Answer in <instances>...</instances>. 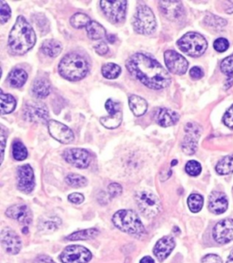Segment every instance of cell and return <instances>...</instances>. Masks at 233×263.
Returning a JSON list of instances; mask_svg holds the SVG:
<instances>
[{
  "mask_svg": "<svg viewBox=\"0 0 233 263\" xmlns=\"http://www.w3.org/2000/svg\"><path fill=\"white\" fill-rule=\"evenodd\" d=\"M180 116L176 112L170 109L162 108L157 111L156 121L162 127H168L175 124L179 121Z\"/></svg>",
  "mask_w": 233,
  "mask_h": 263,
  "instance_id": "23",
  "label": "cell"
},
{
  "mask_svg": "<svg viewBox=\"0 0 233 263\" xmlns=\"http://www.w3.org/2000/svg\"><path fill=\"white\" fill-rule=\"evenodd\" d=\"M216 171L222 175L233 173V154H229L219 161L216 166Z\"/></svg>",
  "mask_w": 233,
  "mask_h": 263,
  "instance_id": "30",
  "label": "cell"
},
{
  "mask_svg": "<svg viewBox=\"0 0 233 263\" xmlns=\"http://www.w3.org/2000/svg\"><path fill=\"white\" fill-rule=\"evenodd\" d=\"M32 92L38 99L46 98L51 93V85L43 79H38L32 85Z\"/></svg>",
  "mask_w": 233,
  "mask_h": 263,
  "instance_id": "26",
  "label": "cell"
},
{
  "mask_svg": "<svg viewBox=\"0 0 233 263\" xmlns=\"http://www.w3.org/2000/svg\"><path fill=\"white\" fill-rule=\"evenodd\" d=\"M202 263H222V259L216 254H208L202 258Z\"/></svg>",
  "mask_w": 233,
  "mask_h": 263,
  "instance_id": "43",
  "label": "cell"
},
{
  "mask_svg": "<svg viewBox=\"0 0 233 263\" xmlns=\"http://www.w3.org/2000/svg\"><path fill=\"white\" fill-rule=\"evenodd\" d=\"M49 131L51 136L62 144H70L74 141V134L71 129L69 128L61 122L51 120L48 122Z\"/></svg>",
  "mask_w": 233,
  "mask_h": 263,
  "instance_id": "15",
  "label": "cell"
},
{
  "mask_svg": "<svg viewBox=\"0 0 233 263\" xmlns=\"http://www.w3.org/2000/svg\"><path fill=\"white\" fill-rule=\"evenodd\" d=\"M26 79H27V73L24 70L15 69L9 73L7 81L12 87L20 88L26 84Z\"/></svg>",
  "mask_w": 233,
  "mask_h": 263,
  "instance_id": "27",
  "label": "cell"
},
{
  "mask_svg": "<svg viewBox=\"0 0 233 263\" xmlns=\"http://www.w3.org/2000/svg\"><path fill=\"white\" fill-rule=\"evenodd\" d=\"M186 172L191 176H197L202 172V166L195 160L189 161L186 165Z\"/></svg>",
  "mask_w": 233,
  "mask_h": 263,
  "instance_id": "38",
  "label": "cell"
},
{
  "mask_svg": "<svg viewBox=\"0 0 233 263\" xmlns=\"http://www.w3.org/2000/svg\"><path fill=\"white\" fill-rule=\"evenodd\" d=\"M154 263V261H153V259L152 258H151V257L149 256H146L140 261V263Z\"/></svg>",
  "mask_w": 233,
  "mask_h": 263,
  "instance_id": "50",
  "label": "cell"
},
{
  "mask_svg": "<svg viewBox=\"0 0 233 263\" xmlns=\"http://www.w3.org/2000/svg\"><path fill=\"white\" fill-rule=\"evenodd\" d=\"M189 75L190 77L195 79V80H199L201 78L203 77L204 73L201 68L199 67H193L190 71H189Z\"/></svg>",
  "mask_w": 233,
  "mask_h": 263,
  "instance_id": "46",
  "label": "cell"
},
{
  "mask_svg": "<svg viewBox=\"0 0 233 263\" xmlns=\"http://www.w3.org/2000/svg\"><path fill=\"white\" fill-rule=\"evenodd\" d=\"M6 216L25 226H27L32 222V213L27 205H12L6 210Z\"/></svg>",
  "mask_w": 233,
  "mask_h": 263,
  "instance_id": "19",
  "label": "cell"
},
{
  "mask_svg": "<svg viewBox=\"0 0 233 263\" xmlns=\"http://www.w3.org/2000/svg\"><path fill=\"white\" fill-rule=\"evenodd\" d=\"M90 22L91 21L88 16L83 13L75 14L70 19V24L75 29H82L84 27L87 28Z\"/></svg>",
  "mask_w": 233,
  "mask_h": 263,
  "instance_id": "34",
  "label": "cell"
},
{
  "mask_svg": "<svg viewBox=\"0 0 233 263\" xmlns=\"http://www.w3.org/2000/svg\"><path fill=\"white\" fill-rule=\"evenodd\" d=\"M185 131L186 136L182 143L183 152L186 154H193L197 150L201 129L195 123H188L185 127Z\"/></svg>",
  "mask_w": 233,
  "mask_h": 263,
  "instance_id": "16",
  "label": "cell"
},
{
  "mask_svg": "<svg viewBox=\"0 0 233 263\" xmlns=\"http://www.w3.org/2000/svg\"><path fill=\"white\" fill-rule=\"evenodd\" d=\"M58 71L62 77L69 81H79L88 74V61L78 54L70 53L61 59Z\"/></svg>",
  "mask_w": 233,
  "mask_h": 263,
  "instance_id": "3",
  "label": "cell"
},
{
  "mask_svg": "<svg viewBox=\"0 0 233 263\" xmlns=\"http://www.w3.org/2000/svg\"><path fill=\"white\" fill-rule=\"evenodd\" d=\"M1 242L10 254H18L21 249V240L19 236L10 229H4L1 232Z\"/></svg>",
  "mask_w": 233,
  "mask_h": 263,
  "instance_id": "18",
  "label": "cell"
},
{
  "mask_svg": "<svg viewBox=\"0 0 233 263\" xmlns=\"http://www.w3.org/2000/svg\"><path fill=\"white\" fill-rule=\"evenodd\" d=\"M214 49L218 52H224L227 51L230 47L229 41L224 38H220L214 41Z\"/></svg>",
  "mask_w": 233,
  "mask_h": 263,
  "instance_id": "40",
  "label": "cell"
},
{
  "mask_svg": "<svg viewBox=\"0 0 233 263\" xmlns=\"http://www.w3.org/2000/svg\"><path fill=\"white\" fill-rule=\"evenodd\" d=\"M129 104L133 114L136 116H143L148 109V103L146 100L135 94L130 95L129 98Z\"/></svg>",
  "mask_w": 233,
  "mask_h": 263,
  "instance_id": "24",
  "label": "cell"
},
{
  "mask_svg": "<svg viewBox=\"0 0 233 263\" xmlns=\"http://www.w3.org/2000/svg\"><path fill=\"white\" fill-rule=\"evenodd\" d=\"M86 29H87L88 38L93 40L103 39L106 36L105 29L96 21H91L86 28Z\"/></svg>",
  "mask_w": 233,
  "mask_h": 263,
  "instance_id": "29",
  "label": "cell"
},
{
  "mask_svg": "<svg viewBox=\"0 0 233 263\" xmlns=\"http://www.w3.org/2000/svg\"><path fill=\"white\" fill-rule=\"evenodd\" d=\"M99 234V231L95 229H88L85 231H78L73 234L70 235L69 237H66L69 240H86L90 239L96 237Z\"/></svg>",
  "mask_w": 233,
  "mask_h": 263,
  "instance_id": "32",
  "label": "cell"
},
{
  "mask_svg": "<svg viewBox=\"0 0 233 263\" xmlns=\"http://www.w3.org/2000/svg\"><path fill=\"white\" fill-rule=\"evenodd\" d=\"M59 218H57L56 220H46L43 222V224L40 225V229L43 227L44 230H49V231H53L54 230H56L57 227V221Z\"/></svg>",
  "mask_w": 233,
  "mask_h": 263,
  "instance_id": "44",
  "label": "cell"
},
{
  "mask_svg": "<svg viewBox=\"0 0 233 263\" xmlns=\"http://www.w3.org/2000/svg\"><path fill=\"white\" fill-rule=\"evenodd\" d=\"M127 69L141 84L153 90H160L170 84V74L155 58L136 53L127 60Z\"/></svg>",
  "mask_w": 233,
  "mask_h": 263,
  "instance_id": "1",
  "label": "cell"
},
{
  "mask_svg": "<svg viewBox=\"0 0 233 263\" xmlns=\"http://www.w3.org/2000/svg\"><path fill=\"white\" fill-rule=\"evenodd\" d=\"M135 199L139 210L146 218H154L161 210L159 199L149 190H141L137 193Z\"/></svg>",
  "mask_w": 233,
  "mask_h": 263,
  "instance_id": "7",
  "label": "cell"
},
{
  "mask_svg": "<svg viewBox=\"0 0 233 263\" xmlns=\"http://www.w3.org/2000/svg\"><path fill=\"white\" fill-rule=\"evenodd\" d=\"M11 17V9L5 1H0V20L4 24Z\"/></svg>",
  "mask_w": 233,
  "mask_h": 263,
  "instance_id": "39",
  "label": "cell"
},
{
  "mask_svg": "<svg viewBox=\"0 0 233 263\" xmlns=\"http://www.w3.org/2000/svg\"><path fill=\"white\" fill-rule=\"evenodd\" d=\"M175 240L172 237L166 236L160 238L154 247L153 252L159 262H163L165 259L170 256L173 249L175 248Z\"/></svg>",
  "mask_w": 233,
  "mask_h": 263,
  "instance_id": "21",
  "label": "cell"
},
{
  "mask_svg": "<svg viewBox=\"0 0 233 263\" xmlns=\"http://www.w3.org/2000/svg\"><path fill=\"white\" fill-rule=\"evenodd\" d=\"M69 200L73 204L79 205L84 201V196L79 193H73L69 196Z\"/></svg>",
  "mask_w": 233,
  "mask_h": 263,
  "instance_id": "45",
  "label": "cell"
},
{
  "mask_svg": "<svg viewBox=\"0 0 233 263\" xmlns=\"http://www.w3.org/2000/svg\"><path fill=\"white\" fill-rule=\"evenodd\" d=\"M105 107L108 113V116L102 117L101 119V124L106 128L115 129L120 126L122 122V111L119 103L114 102L109 99L105 103Z\"/></svg>",
  "mask_w": 233,
  "mask_h": 263,
  "instance_id": "10",
  "label": "cell"
},
{
  "mask_svg": "<svg viewBox=\"0 0 233 263\" xmlns=\"http://www.w3.org/2000/svg\"><path fill=\"white\" fill-rule=\"evenodd\" d=\"M27 156V150L21 142L17 141L13 145V157L17 161L25 160Z\"/></svg>",
  "mask_w": 233,
  "mask_h": 263,
  "instance_id": "36",
  "label": "cell"
},
{
  "mask_svg": "<svg viewBox=\"0 0 233 263\" xmlns=\"http://www.w3.org/2000/svg\"><path fill=\"white\" fill-rule=\"evenodd\" d=\"M112 220L114 225L120 231L135 237H140L145 233L144 226L139 216L132 210H120L115 213Z\"/></svg>",
  "mask_w": 233,
  "mask_h": 263,
  "instance_id": "4",
  "label": "cell"
},
{
  "mask_svg": "<svg viewBox=\"0 0 233 263\" xmlns=\"http://www.w3.org/2000/svg\"><path fill=\"white\" fill-rule=\"evenodd\" d=\"M95 51L100 55H105L108 52V47L105 42H101L95 47Z\"/></svg>",
  "mask_w": 233,
  "mask_h": 263,
  "instance_id": "47",
  "label": "cell"
},
{
  "mask_svg": "<svg viewBox=\"0 0 233 263\" xmlns=\"http://www.w3.org/2000/svg\"><path fill=\"white\" fill-rule=\"evenodd\" d=\"M213 238L217 243L227 244L233 240V219L225 218L215 225L212 231Z\"/></svg>",
  "mask_w": 233,
  "mask_h": 263,
  "instance_id": "14",
  "label": "cell"
},
{
  "mask_svg": "<svg viewBox=\"0 0 233 263\" xmlns=\"http://www.w3.org/2000/svg\"><path fill=\"white\" fill-rule=\"evenodd\" d=\"M17 106L15 98L10 94H6L1 91V113L2 115H7L12 113Z\"/></svg>",
  "mask_w": 233,
  "mask_h": 263,
  "instance_id": "31",
  "label": "cell"
},
{
  "mask_svg": "<svg viewBox=\"0 0 233 263\" xmlns=\"http://www.w3.org/2000/svg\"><path fill=\"white\" fill-rule=\"evenodd\" d=\"M108 194L111 196V198L119 197L122 193V187L118 183H111L109 186H107Z\"/></svg>",
  "mask_w": 233,
  "mask_h": 263,
  "instance_id": "41",
  "label": "cell"
},
{
  "mask_svg": "<svg viewBox=\"0 0 233 263\" xmlns=\"http://www.w3.org/2000/svg\"><path fill=\"white\" fill-rule=\"evenodd\" d=\"M221 70L222 73H224L228 77L225 88L229 89L233 85V55L229 56L222 60Z\"/></svg>",
  "mask_w": 233,
  "mask_h": 263,
  "instance_id": "28",
  "label": "cell"
},
{
  "mask_svg": "<svg viewBox=\"0 0 233 263\" xmlns=\"http://www.w3.org/2000/svg\"><path fill=\"white\" fill-rule=\"evenodd\" d=\"M229 201L224 193L214 191L208 198V209L216 215H221L228 209Z\"/></svg>",
  "mask_w": 233,
  "mask_h": 263,
  "instance_id": "20",
  "label": "cell"
},
{
  "mask_svg": "<svg viewBox=\"0 0 233 263\" xmlns=\"http://www.w3.org/2000/svg\"><path fill=\"white\" fill-rule=\"evenodd\" d=\"M178 47L181 52L191 57H200L208 48L207 40L201 34L189 32L178 40Z\"/></svg>",
  "mask_w": 233,
  "mask_h": 263,
  "instance_id": "5",
  "label": "cell"
},
{
  "mask_svg": "<svg viewBox=\"0 0 233 263\" xmlns=\"http://www.w3.org/2000/svg\"><path fill=\"white\" fill-rule=\"evenodd\" d=\"M223 122L228 127L233 129V105L225 113L223 116Z\"/></svg>",
  "mask_w": 233,
  "mask_h": 263,
  "instance_id": "42",
  "label": "cell"
},
{
  "mask_svg": "<svg viewBox=\"0 0 233 263\" xmlns=\"http://www.w3.org/2000/svg\"><path fill=\"white\" fill-rule=\"evenodd\" d=\"M164 59L168 70L174 74L181 75L188 70V60L178 52L171 50L167 51L164 53Z\"/></svg>",
  "mask_w": 233,
  "mask_h": 263,
  "instance_id": "13",
  "label": "cell"
},
{
  "mask_svg": "<svg viewBox=\"0 0 233 263\" xmlns=\"http://www.w3.org/2000/svg\"><path fill=\"white\" fill-rule=\"evenodd\" d=\"M41 51L51 58H56L62 51V46L56 39H47L41 46Z\"/></svg>",
  "mask_w": 233,
  "mask_h": 263,
  "instance_id": "25",
  "label": "cell"
},
{
  "mask_svg": "<svg viewBox=\"0 0 233 263\" xmlns=\"http://www.w3.org/2000/svg\"><path fill=\"white\" fill-rule=\"evenodd\" d=\"M35 263H56L49 256H39L35 261Z\"/></svg>",
  "mask_w": 233,
  "mask_h": 263,
  "instance_id": "48",
  "label": "cell"
},
{
  "mask_svg": "<svg viewBox=\"0 0 233 263\" xmlns=\"http://www.w3.org/2000/svg\"><path fill=\"white\" fill-rule=\"evenodd\" d=\"M63 157L65 160L73 167L84 169L90 164L91 157L87 150L81 148H70L64 151Z\"/></svg>",
  "mask_w": 233,
  "mask_h": 263,
  "instance_id": "12",
  "label": "cell"
},
{
  "mask_svg": "<svg viewBox=\"0 0 233 263\" xmlns=\"http://www.w3.org/2000/svg\"><path fill=\"white\" fill-rule=\"evenodd\" d=\"M157 27L156 19L152 9L145 5L137 7L133 18V28L136 32L150 35L155 31Z\"/></svg>",
  "mask_w": 233,
  "mask_h": 263,
  "instance_id": "6",
  "label": "cell"
},
{
  "mask_svg": "<svg viewBox=\"0 0 233 263\" xmlns=\"http://www.w3.org/2000/svg\"><path fill=\"white\" fill-rule=\"evenodd\" d=\"M5 141H6V137L4 135V132H1V142H2V151H1V162L3 161V157H4V149H5Z\"/></svg>",
  "mask_w": 233,
  "mask_h": 263,
  "instance_id": "49",
  "label": "cell"
},
{
  "mask_svg": "<svg viewBox=\"0 0 233 263\" xmlns=\"http://www.w3.org/2000/svg\"><path fill=\"white\" fill-rule=\"evenodd\" d=\"M204 200L201 195L199 194H192L190 195L188 199V205H189L190 211L193 213H197L202 210L203 206Z\"/></svg>",
  "mask_w": 233,
  "mask_h": 263,
  "instance_id": "35",
  "label": "cell"
},
{
  "mask_svg": "<svg viewBox=\"0 0 233 263\" xmlns=\"http://www.w3.org/2000/svg\"><path fill=\"white\" fill-rule=\"evenodd\" d=\"M36 39V34L30 24L24 17L19 16L8 37L10 52L16 55H23L34 47Z\"/></svg>",
  "mask_w": 233,
  "mask_h": 263,
  "instance_id": "2",
  "label": "cell"
},
{
  "mask_svg": "<svg viewBox=\"0 0 233 263\" xmlns=\"http://www.w3.org/2000/svg\"><path fill=\"white\" fill-rule=\"evenodd\" d=\"M159 8L166 18L174 20L181 17L183 6L180 1H160Z\"/></svg>",
  "mask_w": 233,
  "mask_h": 263,
  "instance_id": "22",
  "label": "cell"
},
{
  "mask_svg": "<svg viewBox=\"0 0 233 263\" xmlns=\"http://www.w3.org/2000/svg\"><path fill=\"white\" fill-rule=\"evenodd\" d=\"M66 182L69 186L72 187H83L87 186L88 180L86 179L84 176L77 175V174H70L66 177Z\"/></svg>",
  "mask_w": 233,
  "mask_h": 263,
  "instance_id": "37",
  "label": "cell"
},
{
  "mask_svg": "<svg viewBox=\"0 0 233 263\" xmlns=\"http://www.w3.org/2000/svg\"><path fill=\"white\" fill-rule=\"evenodd\" d=\"M23 115L28 122L45 123L49 120V110L41 103L30 102L26 103Z\"/></svg>",
  "mask_w": 233,
  "mask_h": 263,
  "instance_id": "11",
  "label": "cell"
},
{
  "mask_svg": "<svg viewBox=\"0 0 233 263\" xmlns=\"http://www.w3.org/2000/svg\"><path fill=\"white\" fill-rule=\"evenodd\" d=\"M18 186L20 191L26 194L32 192L35 186V177L33 169L29 165H25L18 170Z\"/></svg>",
  "mask_w": 233,
  "mask_h": 263,
  "instance_id": "17",
  "label": "cell"
},
{
  "mask_svg": "<svg viewBox=\"0 0 233 263\" xmlns=\"http://www.w3.org/2000/svg\"><path fill=\"white\" fill-rule=\"evenodd\" d=\"M101 72H102V75L106 79L114 80L119 77L121 72V69L119 65L115 64V63H107L102 66Z\"/></svg>",
  "mask_w": 233,
  "mask_h": 263,
  "instance_id": "33",
  "label": "cell"
},
{
  "mask_svg": "<svg viewBox=\"0 0 233 263\" xmlns=\"http://www.w3.org/2000/svg\"><path fill=\"white\" fill-rule=\"evenodd\" d=\"M90 251L78 245L67 247L60 255V260L63 263H88L91 260Z\"/></svg>",
  "mask_w": 233,
  "mask_h": 263,
  "instance_id": "9",
  "label": "cell"
},
{
  "mask_svg": "<svg viewBox=\"0 0 233 263\" xmlns=\"http://www.w3.org/2000/svg\"><path fill=\"white\" fill-rule=\"evenodd\" d=\"M102 12L112 23H119L125 20L127 1H101Z\"/></svg>",
  "mask_w": 233,
  "mask_h": 263,
  "instance_id": "8",
  "label": "cell"
},
{
  "mask_svg": "<svg viewBox=\"0 0 233 263\" xmlns=\"http://www.w3.org/2000/svg\"><path fill=\"white\" fill-rule=\"evenodd\" d=\"M233 263V251L231 252V254H230L229 258H228L227 263Z\"/></svg>",
  "mask_w": 233,
  "mask_h": 263,
  "instance_id": "51",
  "label": "cell"
}]
</instances>
